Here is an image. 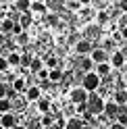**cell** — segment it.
I'll return each instance as SVG.
<instances>
[{"label": "cell", "mask_w": 127, "mask_h": 129, "mask_svg": "<svg viewBox=\"0 0 127 129\" xmlns=\"http://www.w3.org/2000/svg\"><path fill=\"white\" fill-rule=\"evenodd\" d=\"M85 108H88L90 115H102L104 108H106V104L102 102V98H100L98 94H90L88 102H85Z\"/></svg>", "instance_id": "1"}, {"label": "cell", "mask_w": 127, "mask_h": 129, "mask_svg": "<svg viewBox=\"0 0 127 129\" xmlns=\"http://www.w3.org/2000/svg\"><path fill=\"white\" fill-rule=\"evenodd\" d=\"M81 87H83V90H88V92L98 90V87H100V77H98V73H85Z\"/></svg>", "instance_id": "2"}, {"label": "cell", "mask_w": 127, "mask_h": 129, "mask_svg": "<svg viewBox=\"0 0 127 129\" xmlns=\"http://www.w3.org/2000/svg\"><path fill=\"white\" fill-rule=\"evenodd\" d=\"M90 98V92L88 90H83V87H73L71 90V102H75V104H85Z\"/></svg>", "instance_id": "3"}, {"label": "cell", "mask_w": 127, "mask_h": 129, "mask_svg": "<svg viewBox=\"0 0 127 129\" xmlns=\"http://www.w3.org/2000/svg\"><path fill=\"white\" fill-rule=\"evenodd\" d=\"M0 125H2L4 129H15L17 127V117H15L13 112H6V115L0 117Z\"/></svg>", "instance_id": "4"}, {"label": "cell", "mask_w": 127, "mask_h": 129, "mask_svg": "<svg viewBox=\"0 0 127 129\" xmlns=\"http://www.w3.org/2000/svg\"><path fill=\"white\" fill-rule=\"evenodd\" d=\"M75 50H77V54H92V42L90 40H77Z\"/></svg>", "instance_id": "5"}, {"label": "cell", "mask_w": 127, "mask_h": 129, "mask_svg": "<svg viewBox=\"0 0 127 129\" xmlns=\"http://www.w3.org/2000/svg\"><path fill=\"white\" fill-rule=\"evenodd\" d=\"M106 58H108V54H106L104 48H96V50H92V60H94V62L104 64V62H106Z\"/></svg>", "instance_id": "6"}, {"label": "cell", "mask_w": 127, "mask_h": 129, "mask_svg": "<svg viewBox=\"0 0 127 129\" xmlns=\"http://www.w3.org/2000/svg\"><path fill=\"white\" fill-rule=\"evenodd\" d=\"M40 98H42V90H40L38 85H31V87H27V92H25V100L38 102Z\"/></svg>", "instance_id": "7"}, {"label": "cell", "mask_w": 127, "mask_h": 129, "mask_svg": "<svg viewBox=\"0 0 127 129\" xmlns=\"http://www.w3.org/2000/svg\"><path fill=\"white\" fill-rule=\"evenodd\" d=\"M104 112H106V117L115 119V117H119V112H121V106H119L117 102H108L106 108H104Z\"/></svg>", "instance_id": "8"}, {"label": "cell", "mask_w": 127, "mask_h": 129, "mask_svg": "<svg viewBox=\"0 0 127 129\" xmlns=\"http://www.w3.org/2000/svg\"><path fill=\"white\" fill-rule=\"evenodd\" d=\"M6 60H9V64H11V67H21V54H19L17 50L6 54Z\"/></svg>", "instance_id": "9"}, {"label": "cell", "mask_w": 127, "mask_h": 129, "mask_svg": "<svg viewBox=\"0 0 127 129\" xmlns=\"http://www.w3.org/2000/svg\"><path fill=\"white\" fill-rule=\"evenodd\" d=\"M13 90L17 92V94L27 92V87H25V79H23V77H15V79H13Z\"/></svg>", "instance_id": "10"}, {"label": "cell", "mask_w": 127, "mask_h": 129, "mask_svg": "<svg viewBox=\"0 0 127 129\" xmlns=\"http://www.w3.org/2000/svg\"><path fill=\"white\" fill-rule=\"evenodd\" d=\"M15 9L21 11L23 15L29 13V11H31V0H17V2H15Z\"/></svg>", "instance_id": "11"}, {"label": "cell", "mask_w": 127, "mask_h": 129, "mask_svg": "<svg viewBox=\"0 0 127 129\" xmlns=\"http://www.w3.org/2000/svg\"><path fill=\"white\" fill-rule=\"evenodd\" d=\"M85 125H83V121L81 119H77V117H73V119H69L67 121V125H65V129H83Z\"/></svg>", "instance_id": "12"}, {"label": "cell", "mask_w": 127, "mask_h": 129, "mask_svg": "<svg viewBox=\"0 0 127 129\" xmlns=\"http://www.w3.org/2000/svg\"><path fill=\"white\" fill-rule=\"evenodd\" d=\"M13 27H15V21H11V19L0 21V31L2 34H13Z\"/></svg>", "instance_id": "13"}, {"label": "cell", "mask_w": 127, "mask_h": 129, "mask_svg": "<svg viewBox=\"0 0 127 129\" xmlns=\"http://www.w3.org/2000/svg\"><path fill=\"white\" fill-rule=\"evenodd\" d=\"M100 34V25H90L88 29H85V36H83V40H92V38H96Z\"/></svg>", "instance_id": "14"}, {"label": "cell", "mask_w": 127, "mask_h": 129, "mask_svg": "<svg viewBox=\"0 0 127 129\" xmlns=\"http://www.w3.org/2000/svg\"><path fill=\"white\" fill-rule=\"evenodd\" d=\"M38 108H40V112L48 115V112H50V100L48 98H40L38 100Z\"/></svg>", "instance_id": "15"}, {"label": "cell", "mask_w": 127, "mask_h": 129, "mask_svg": "<svg viewBox=\"0 0 127 129\" xmlns=\"http://www.w3.org/2000/svg\"><path fill=\"white\" fill-rule=\"evenodd\" d=\"M110 62H113L115 67H123V62H125V54H123V52H115L113 56H110Z\"/></svg>", "instance_id": "16"}, {"label": "cell", "mask_w": 127, "mask_h": 129, "mask_svg": "<svg viewBox=\"0 0 127 129\" xmlns=\"http://www.w3.org/2000/svg\"><path fill=\"white\" fill-rule=\"evenodd\" d=\"M48 79L52 83H56V81H62V79H65V75H62V71L60 69H52L50 71V75H48Z\"/></svg>", "instance_id": "17"}, {"label": "cell", "mask_w": 127, "mask_h": 129, "mask_svg": "<svg viewBox=\"0 0 127 129\" xmlns=\"http://www.w3.org/2000/svg\"><path fill=\"white\" fill-rule=\"evenodd\" d=\"M42 69H44L42 58H34V60H31V67H29V71H31V73H40Z\"/></svg>", "instance_id": "18"}, {"label": "cell", "mask_w": 127, "mask_h": 129, "mask_svg": "<svg viewBox=\"0 0 127 129\" xmlns=\"http://www.w3.org/2000/svg\"><path fill=\"white\" fill-rule=\"evenodd\" d=\"M11 108H13V100H9V98L0 100V112H2V115H6V112H11Z\"/></svg>", "instance_id": "19"}, {"label": "cell", "mask_w": 127, "mask_h": 129, "mask_svg": "<svg viewBox=\"0 0 127 129\" xmlns=\"http://www.w3.org/2000/svg\"><path fill=\"white\" fill-rule=\"evenodd\" d=\"M65 2H67V0H46V6L52 9V11H58L60 6H65Z\"/></svg>", "instance_id": "20"}, {"label": "cell", "mask_w": 127, "mask_h": 129, "mask_svg": "<svg viewBox=\"0 0 127 129\" xmlns=\"http://www.w3.org/2000/svg\"><path fill=\"white\" fill-rule=\"evenodd\" d=\"M13 90V85H9V83H2L0 81V100H4V98H9V92Z\"/></svg>", "instance_id": "21"}, {"label": "cell", "mask_w": 127, "mask_h": 129, "mask_svg": "<svg viewBox=\"0 0 127 129\" xmlns=\"http://www.w3.org/2000/svg\"><path fill=\"white\" fill-rule=\"evenodd\" d=\"M31 11L34 13H46L48 6H46V2H31Z\"/></svg>", "instance_id": "22"}, {"label": "cell", "mask_w": 127, "mask_h": 129, "mask_svg": "<svg viewBox=\"0 0 127 129\" xmlns=\"http://www.w3.org/2000/svg\"><path fill=\"white\" fill-rule=\"evenodd\" d=\"M19 23H21V27H23V29H27V27L31 25V13H25V15H21Z\"/></svg>", "instance_id": "23"}, {"label": "cell", "mask_w": 127, "mask_h": 129, "mask_svg": "<svg viewBox=\"0 0 127 129\" xmlns=\"http://www.w3.org/2000/svg\"><path fill=\"white\" fill-rule=\"evenodd\" d=\"M108 71H110V67H108V62H104V64H98L96 73H98V77H106V75H108Z\"/></svg>", "instance_id": "24"}, {"label": "cell", "mask_w": 127, "mask_h": 129, "mask_svg": "<svg viewBox=\"0 0 127 129\" xmlns=\"http://www.w3.org/2000/svg\"><path fill=\"white\" fill-rule=\"evenodd\" d=\"M31 60H34V56H31V54H21V67L23 69L31 67Z\"/></svg>", "instance_id": "25"}, {"label": "cell", "mask_w": 127, "mask_h": 129, "mask_svg": "<svg viewBox=\"0 0 127 129\" xmlns=\"http://www.w3.org/2000/svg\"><path fill=\"white\" fill-rule=\"evenodd\" d=\"M115 100H117L119 106H123V104L127 102V92H117V94H115Z\"/></svg>", "instance_id": "26"}, {"label": "cell", "mask_w": 127, "mask_h": 129, "mask_svg": "<svg viewBox=\"0 0 127 129\" xmlns=\"http://www.w3.org/2000/svg\"><path fill=\"white\" fill-rule=\"evenodd\" d=\"M46 23H48V25H58V15L56 13H48L46 15Z\"/></svg>", "instance_id": "27"}, {"label": "cell", "mask_w": 127, "mask_h": 129, "mask_svg": "<svg viewBox=\"0 0 127 129\" xmlns=\"http://www.w3.org/2000/svg\"><path fill=\"white\" fill-rule=\"evenodd\" d=\"M46 67H48V71H52V69H56V64H58V60L54 58V56H46Z\"/></svg>", "instance_id": "28"}, {"label": "cell", "mask_w": 127, "mask_h": 129, "mask_svg": "<svg viewBox=\"0 0 127 129\" xmlns=\"http://www.w3.org/2000/svg\"><path fill=\"white\" fill-rule=\"evenodd\" d=\"M9 60H6V56H0V75L2 73H6V71H9Z\"/></svg>", "instance_id": "29"}, {"label": "cell", "mask_w": 127, "mask_h": 129, "mask_svg": "<svg viewBox=\"0 0 127 129\" xmlns=\"http://www.w3.org/2000/svg\"><path fill=\"white\" fill-rule=\"evenodd\" d=\"M92 62H94L92 58H81V60H79V67H81L83 71H90L92 69Z\"/></svg>", "instance_id": "30"}, {"label": "cell", "mask_w": 127, "mask_h": 129, "mask_svg": "<svg viewBox=\"0 0 127 129\" xmlns=\"http://www.w3.org/2000/svg\"><path fill=\"white\" fill-rule=\"evenodd\" d=\"M65 6H67L69 11H77V9H79V0H67Z\"/></svg>", "instance_id": "31"}, {"label": "cell", "mask_w": 127, "mask_h": 129, "mask_svg": "<svg viewBox=\"0 0 127 129\" xmlns=\"http://www.w3.org/2000/svg\"><path fill=\"white\" fill-rule=\"evenodd\" d=\"M23 104H25V100H23V98H15V100H13V106L17 108V110H23V108H25Z\"/></svg>", "instance_id": "32"}, {"label": "cell", "mask_w": 127, "mask_h": 129, "mask_svg": "<svg viewBox=\"0 0 127 129\" xmlns=\"http://www.w3.org/2000/svg\"><path fill=\"white\" fill-rule=\"evenodd\" d=\"M50 125H52V115L48 112V115L42 117V127H50Z\"/></svg>", "instance_id": "33"}, {"label": "cell", "mask_w": 127, "mask_h": 129, "mask_svg": "<svg viewBox=\"0 0 127 129\" xmlns=\"http://www.w3.org/2000/svg\"><path fill=\"white\" fill-rule=\"evenodd\" d=\"M27 42H29V38H27V34H25V31H23L21 36H17V44H21V46H25Z\"/></svg>", "instance_id": "34"}, {"label": "cell", "mask_w": 127, "mask_h": 129, "mask_svg": "<svg viewBox=\"0 0 127 129\" xmlns=\"http://www.w3.org/2000/svg\"><path fill=\"white\" fill-rule=\"evenodd\" d=\"M106 21H108V15L104 11H100L98 13V25H102V23H106Z\"/></svg>", "instance_id": "35"}, {"label": "cell", "mask_w": 127, "mask_h": 129, "mask_svg": "<svg viewBox=\"0 0 127 129\" xmlns=\"http://www.w3.org/2000/svg\"><path fill=\"white\" fill-rule=\"evenodd\" d=\"M13 34H15V36H21V34H23V27H21V23H15V27H13Z\"/></svg>", "instance_id": "36"}, {"label": "cell", "mask_w": 127, "mask_h": 129, "mask_svg": "<svg viewBox=\"0 0 127 129\" xmlns=\"http://www.w3.org/2000/svg\"><path fill=\"white\" fill-rule=\"evenodd\" d=\"M119 6H121V11H127V0H121V4H119Z\"/></svg>", "instance_id": "37"}, {"label": "cell", "mask_w": 127, "mask_h": 129, "mask_svg": "<svg viewBox=\"0 0 127 129\" xmlns=\"http://www.w3.org/2000/svg\"><path fill=\"white\" fill-rule=\"evenodd\" d=\"M110 129H125V127H123V125H119V123H115V125L110 127Z\"/></svg>", "instance_id": "38"}, {"label": "cell", "mask_w": 127, "mask_h": 129, "mask_svg": "<svg viewBox=\"0 0 127 129\" xmlns=\"http://www.w3.org/2000/svg\"><path fill=\"white\" fill-rule=\"evenodd\" d=\"M92 0H79V4H90Z\"/></svg>", "instance_id": "39"}, {"label": "cell", "mask_w": 127, "mask_h": 129, "mask_svg": "<svg viewBox=\"0 0 127 129\" xmlns=\"http://www.w3.org/2000/svg\"><path fill=\"white\" fill-rule=\"evenodd\" d=\"M15 129H27L25 125H17V127H15Z\"/></svg>", "instance_id": "40"}, {"label": "cell", "mask_w": 127, "mask_h": 129, "mask_svg": "<svg viewBox=\"0 0 127 129\" xmlns=\"http://www.w3.org/2000/svg\"><path fill=\"white\" fill-rule=\"evenodd\" d=\"M123 38H127V27H125V29H123Z\"/></svg>", "instance_id": "41"}, {"label": "cell", "mask_w": 127, "mask_h": 129, "mask_svg": "<svg viewBox=\"0 0 127 129\" xmlns=\"http://www.w3.org/2000/svg\"><path fill=\"white\" fill-rule=\"evenodd\" d=\"M31 2H42V0H31Z\"/></svg>", "instance_id": "42"}, {"label": "cell", "mask_w": 127, "mask_h": 129, "mask_svg": "<svg viewBox=\"0 0 127 129\" xmlns=\"http://www.w3.org/2000/svg\"><path fill=\"white\" fill-rule=\"evenodd\" d=\"M83 129H92V127H88V125H85V127H83Z\"/></svg>", "instance_id": "43"}, {"label": "cell", "mask_w": 127, "mask_h": 129, "mask_svg": "<svg viewBox=\"0 0 127 129\" xmlns=\"http://www.w3.org/2000/svg\"><path fill=\"white\" fill-rule=\"evenodd\" d=\"M123 54H125V56H127V50H125V52H123Z\"/></svg>", "instance_id": "44"}, {"label": "cell", "mask_w": 127, "mask_h": 129, "mask_svg": "<svg viewBox=\"0 0 127 129\" xmlns=\"http://www.w3.org/2000/svg\"><path fill=\"white\" fill-rule=\"evenodd\" d=\"M0 56H2V50H0Z\"/></svg>", "instance_id": "45"}, {"label": "cell", "mask_w": 127, "mask_h": 129, "mask_svg": "<svg viewBox=\"0 0 127 129\" xmlns=\"http://www.w3.org/2000/svg\"><path fill=\"white\" fill-rule=\"evenodd\" d=\"M0 129H4V127H2V125H0Z\"/></svg>", "instance_id": "46"}, {"label": "cell", "mask_w": 127, "mask_h": 129, "mask_svg": "<svg viewBox=\"0 0 127 129\" xmlns=\"http://www.w3.org/2000/svg\"><path fill=\"white\" fill-rule=\"evenodd\" d=\"M0 77H2V75H0Z\"/></svg>", "instance_id": "47"}]
</instances>
